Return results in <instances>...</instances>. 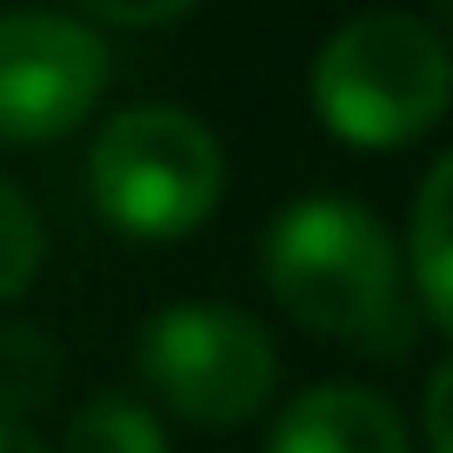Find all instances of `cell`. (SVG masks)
Instances as JSON below:
<instances>
[{"label": "cell", "instance_id": "obj_1", "mask_svg": "<svg viewBox=\"0 0 453 453\" xmlns=\"http://www.w3.org/2000/svg\"><path fill=\"white\" fill-rule=\"evenodd\" d=\"M260 273L280 313L307 334L347 340L360 354H407L420 340V313L400 280V247L380 213L347 194H307L273 213L260 241Z\"/></svg>", "mask_w": 453, "mask_h": 453}, {"label": "cell", "instance_id": "obj_2", "mask_svg": "<svg viewBox=\"0 0 453 453\" xmlns=\"http://www.w3.org/2000/svg\"><path fill=\"white\" fill-rule=\"evenodd\" d=\"M307 94L334 141L367 147V154L413 147L447 120L453 54L434 20L400 14V7H367L320 41Z\"/></svg>", "mask_w": 453, "mask_h": 453}, {"label": "cell", "instance_id": "obj_3", "mask_svg": "<svg viewBox=\"0 0 453 453\" xmlns=\"http://www.w3.org/2000/svg\"><path fill=\"white\" fill-rule=\"evenodd\" d=\"M226 194V154L187 107H120L87 147V200L127 241H180L213 220Z\"/></svg>", "mask_w": 453, "mask_h": 453}, {"label": "cell", "instance_id": "obj_4", "mask_svg": "<svg viewBox=\"0 0 453 453\" xmlns=\"http://www.w3.org/2000/svg\"><path fill=\"white\" fill-rule=\"evenodd\" d=\"M134 367L154 394L147 407L207 434L260 420L280 394V347L234 300H167L160 313H147Z\"/></svg>", "mask_w": 453, "mask_h": 453}, {"label": "cell", "instance_id": "obj_5", "mask_svg": "<svg viewBox=\"0 0 453 453\" xmlns=\"http://www.w3.org/2000/svg\"><path fill=\"white\" fill-rule=\"evenodd\" d=\"M113 81L107 41L81 14L7 7L0 14V147L67 141Z\"/></svg>", "mask_w": 453, "mask_h": 453}, {"label": "cell", "instance_id": "obj_6", "mask_svg": "<svg viewBox=\"0 0 453 453\" xmlns=\"http://www.w3.org/2000/svg\"><path fill=\"white\" fill-rule=\"evenodd\" d=\"M267 453H420V447L387 394L354 380H320L273 413Z\"/></svg>", "mask_w": 453, "mask_h": 453}, {"label": "cell", "instance_id": "obj_7", "mask_svg": "<svg viewBox=\"0 0 453 453\" xmlns=\"http://www.w3.org/2000/svg\"><path fill=\"white\" fill-rule=\"evenodd\" d=\"M447 220H453V160L440 154L434 167H426L420 194H413V220H407V241H400V280H407V300H413L426 334H453V241H447Z\"/></svg>", "mask_w": 453, "mask_h": 453}, {"label": "cell", "instance_id": "obj_8", "mask_svg": "<svg viewBox=\"0 0 453 453\" xmlns=\"http://www.w3.org/2000/svg\"><path fill=\"white\" fill-rule=\"evenodd\" d=\"M60 453H173L167 426L134 394H94L60 434Z\"/></svg>", "mask_w": 453, "mask_h": 453}, {"label": "cell", "instance_id": "obj_9", "mask_svg": "<svg viewBox=\"0 0 453 453\" xmlns=\"http://www.w3.org/2000/svg\"><path fill=\"white\" fill-rule=\"evenodd\" d=\"M54 394H60L54 334H41V326H27V320H7L0 326V420L27 426V413H41Z\"/></svg>", "mask_w": 453, "mask_h": 453}, {"label": "cell", "instance_id": "obj_10", "mask_svg": "<svg viewBox=\"0 0 453 453\" xmlns=\"http://www.w3.org/2000/svg\"><path fill=\"white\" fill-rule=\"evenodd\" d=\"M47 260V226L34 213V200L20 194L7 173H0V307H14L34 280H41Z\"/></svg>", "mask_w": 453, "mask_h": 453}, {"label": "cell", "instance_id": "obj_11", "mask_svg": "<svg viewBox=\"0 0 453 453\" xmlns=\"http://www.w3.org/2000/svg\"><path fill=\"white\" fill-rule=\"evenodd\" d=\"M73 7L87 20H113V27H167V20H180L200 0H73Z\"/></svg>", "mask_w": 453, "mask_h": 453}, {"label": "cell", "instance_id": "obj_12", "mask_svg": "<svg viewBox=\"0 0 453 453\" xmlns=\"http://www.w3.org/2000/svg\"><path fill=\"white\" fill-rule=\"evenodd\" d=\"M420 426H426V453H453V367H447V360L426 373V407H420Z\"/></svg>", "mask_w": 453, "mask_h": 453}, {"label": "cell", "instance_id": "obj_13", "mask_svg": "<svg viewBox=\"0 0 453 453\" xmlns=\"http://www.w3.org/2000/svg\"><path fill=\"white\" fill-rule=\"evenodd\" d=\"M0 453H54L34 426H20V420H0Z\"/></svg>", "mask_w": 453, "mask_h": 453}]
</instances>
